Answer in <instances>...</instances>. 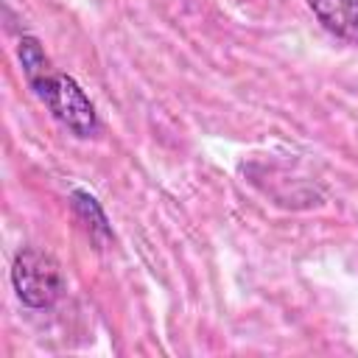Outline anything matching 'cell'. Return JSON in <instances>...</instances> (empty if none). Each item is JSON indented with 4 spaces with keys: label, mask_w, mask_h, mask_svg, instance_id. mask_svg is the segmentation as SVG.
<instances>
[{
    "label": "cell",
    "mask_w": 358,
    "mask_h": 358,
    "mask_svg": "<svg viewBox=\"0 0 358 358\" xmlns=\"http://www.w3.org/2000/svg\"><path fill=\"white\" fill-rule=\"evenodd\" d=\"M308 3L330 34L358 45V0H308Z\"/></svg>",
    "instance_id": "obj_3"
},
{
    "label": "cell",
    "mask_w": 358,
    "mask_h": 358,
    "mask_svg": "<svg viewBox=\"0 0 358 358\" xmlns=\"http://www.w3.org/2000/svg\"><path fill=\"white\" fill-rule=\"evenodd\" d=\"M31 90L36 92V98L50 109V115L70 129L76 137H92L98 131V115L92 101L87 98V92L64 73L48 70L36 78L28 81Z\"/></svg>",
    "instance_id": "obj_1"
},
{
    "label": "cell",
    "mask_w": 358,
    "mask_h": 358,
    "mask_svg": "<svg viewBox=\"0 0 358 358\" xmlns=\"http://www.w3.org/2000/svg\"><path fill=\"white\" fill-rule=\"evenodd\" d=\"M20 64H22V73H25L28 81L50 70V62H48L42 45L34 36H22L20 39Z\"/></svg>",
    "instance_id": "obj_5"
},
{
    "label": "cell",
    "mask_w": 358,
    "mask_h": 358,
    "mask_svg": "<svg viewBox=\"0 0 358 358\" xmlns=\"http://www.w3.org/2000/svg\"><path fill=\"white\" fill-rule=\"evenodd\" d=\"M11 285L22 305L28 308H50L64 294V274L56 257H50L42 249L25 246L11 266Z\"/></svg>",
    "instance_id": "obj_2"
},
{
    "label": "cell",
    "mask_w": 358,
    "mask_h": 358,
    "mask_svg": "<svg viewBox=\"0 0 358 358\" xmlns=\"http://www.w3.org/2000/svg\"><path fill=\"white\" fill-rule=\"evenodd\" d=\"M70 199H73V210L78 213V218H81V221H90L87 229H90L92 235H101V238H109V235H112V229H109V224H106V215H103L101 204L95 201V196H90L87 190H73Z\"/></svg>",
    "instance_id": "obj_4"
}]
</instances>
